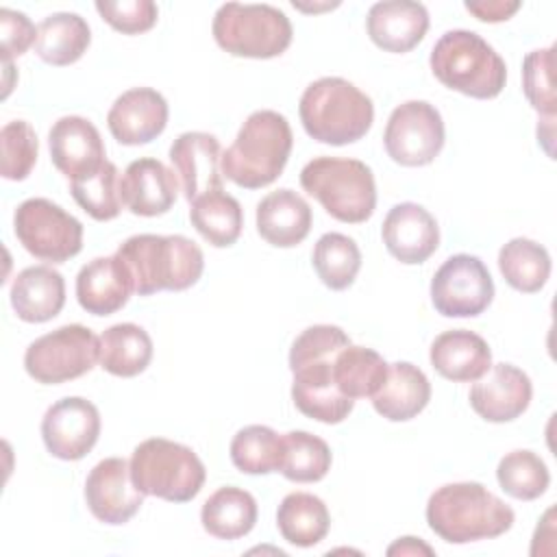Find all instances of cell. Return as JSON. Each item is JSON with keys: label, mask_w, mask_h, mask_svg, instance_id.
I'll return each mask as SVG.
<instances>
[{"label": "cell", "mask_w": 557, "mask_h": 557, "mask_svg": "<svg viewBox=\"0 0 557 557\" xmlns=\"http://www.w3.org/2000/svg\"><path fill=\"white\" fill-rule=\"evenodd\" d=\"M513 509L476 481L446 483L426 503V522L448 544H468L507 533Z\"/></svg>", "instance_id": "6da1fadb"}, {"label": "cell", "mask_w": 557, "mask_h": 557, "mask_svg": "<svg viewBox=\"0 0 557 557\" xmlns=\"http://www.w3.org/2000/svg\"><path fill=\"white\" fill-rule=\"evenodd\" d=\"M115 257L128 270L139 296L183 292L198 283L205 270L202 250L185 235H133L120 244Z\"/></svg>", "instance_id": "7a4b0ae2"}, {"label": "cell", "mask_w": 557, "mask_h": 557, "mask_svg": "<svg viewBox=\"0 0 557 557\" xmlns=\"http://www.w3.org/2000/svg\"><path fill=\"white\" fill-rule=\"evenodd\" d=\"M294 146L285 115L261 109L246 117L235 141L222 152V176L244 189H259L274 183Z\"/></svg>", "instance_id": "3957f363"}, {"label": "cell", "mask_w": 557, "mask_h": 557, "mask_svg": "<svg viewBox=\"0 0 557 557\" xmlns=\"http://www.w3.org/2000/svg\"><path fill=\"white\" fill-rule=\"evenodd\" d=\"M298 113L307 135L329 146L359 141L374 122L370 96L339 76H324L307 85Z\"/></svg>", "instance_id": "277c9868"}, {"label": "cell", "mask_w": 557, "mask_h": 557, "mask_svg": "<svg viewBox=\"0 0 557 557\" xmlns=\"http://www.w3.org/2000/svg\"><path fill=\"white\" fill-rule=\"evenodd\" d=\"M433 76L448 89L476 100L496 98L507 83V65L500 54L474 30L444 33L429 57Z\"/></svg>", "instance_id": "5b68a950"}, {"label": "cell", "mask_w": 557, "mask_h": 557, "mask_svg": "<svg viewBox=\"0 0 557 557\" xmlns=\"http://www.w3.org/2000/svg\"><path fill=\"white\" fill-rule=\"evenodd\" d=\"M300 185L331 218L346 224H361L376 209L374 174L359 159L315 157L302 168Z\"/></svg>", "instance_id": "8992f818"}, {"label": "cell", "mask_w": 557, "mask_h": 557, "mask_svg": "<svg viewBox=\"0 0 557 557\" xmlns=\"http://www.w3.org/2000/svg\"><path fill=\"white\" fill-rule=\"evenodd\" d=\"M131 474L144 494L170 503L196 498L207 479L200 457L189 446L165 437H150L135 446Z\"/></svg>", "instance_id": "52a82bcc"}, {"label": "cell", "mask_w": 557, "mask_h": 557, "mask_svg": "<svg viewBox=\"0 0 557 557\" xmlns=\"http://www.w3.org/2000/svg\"><path fill=\"white\" fill-rule=\"evenodd\" d=\"M215 44L233 57L272 59L292 44L289 17L272 4L226 2L213 17Z\"/></svg>", "instance_id": "ba28073f"}, {"label": "cell", "mask_w": 557, "mask_h": 557, "mask_svg": "<svg viewBox=\"0 0 557 557\" xmlns=\"http://www.w3.org/2000/svg\"><path fill=\"white\" fill-rule=\"evenodd\" d=\"M100 357V337L83 324H65L28 344L24 368L44 385H57L87 374Z\"/></svg>", "instance_id": "9c48e42d"}, {"label": "cell", "mask_w": 557, "mask_h": 557, "mask_svg": "<svg viewBox=\"0 0 557 557\" xmlns=\"http://www.w3.org/2000/svg\"><path fill=\"white\" fill-rule=\"evenodd\" d=\"M20 244L37 259L63 263L83 248V224L48 198L24 200L13 215Z\"/></svg>", "instance_id": "30bf717a"}, {"label": "cell", "mask_w": 557, "mask_h": 557, "mask_svg": "<svg viewBox=\"0 0 557 557\" xmlns=\"http://www.w3.org/2000/svg\"><path fill=\"white\" fill-rule=\"evenodd\" d=\"M494 298V281L474 255L448 257L431 278V302L446 318H474Z\"/></svg>", "instance_id": "8fae6325"}, {"label": "cell", "mask_w": 557, "mask_h": 557, "mask_svg": "<svg viewBox=\"0 0 557 557\" xmlns=\"http://www.w3.org/2000/svg\"><path fill=\"white\" fill-rule=\"evenodd\" d=\"M383 144L392 161L400 165H429L444 146V122L440 111L424 100H407L398 104L387 120Z\"/></svg>", "instance_id": "7c38bea8"}, {"label": "cell", "mask_w": 557, "mask_h": 557, "mask_svg": "<svg viewBox=\"0 0 557 557\" xmlns=\"http://www.w3.org/2000/svg\"><path fill=\"white\" fill-rule=\"evenodd\" d=\"M100 413L94 403L67 396L48 407L41 420V437L48 453L63 461L83 459L98 442Z\"/></svg>", "instance_id": "4fadbf2b"}, {"label": "cell", "mask_w": 557, "mask_h": 557, "mask_svg": "<svg viewBox=\"0 0 557 557\" xmlns=\"http://www.w3.org/2000/svg\"><path fill=\"white\" fill-rule=\"evenodd\" d=\"M144 492L135 485L131 461L107 457L98 461L85 481V500L94 518L104 524L128 522L144 505Z\"/></svg>", "instance_id": "5bb4252c"}, {"label": "cell", "mask_w": 557, "mask_h": 557, "mask_svg": "<svg viewBox=\"0 0 557 557\" xmlns=\"http://www.w3.org/2000/svg\"><path fill=\"white\" fill-rule=\"evenodd\" d=\"M168 124V102L152 87H133L115 98L107 126L122 146H141L157 139Z\"/></svg>", "instance_id": "9a60e30c"}, {"label": "cell", "mask_w": 557, "mask_h": 557, "mask_svg": "<svg viewBox=\"0 0 557 557\" xmlns=\"http://www.w3.org/2000/svg\"><path fill=\"white\" fill-rule=\"evenodd\" d=\"M48 148L54 168L70 183L96 172L107 161L98 128L81 115L59 117L48 133Z\"/></svg>", "instance_id": "2e32d148"}, {"label": "cell", "mask_w": 557, "mask_h": 557, "mask_svg": "<svg viewBox=\"0 0 557 557\" xmlns=\"http://www.w3.org/2000/svg\"><path fill=\"white\" fill-rule=\"evenodd\" d=\"M383 244L400 263H424L440 246V226L435 218L416 202L394 205L383 220Z\"/></svg>", "instance_id": "e0dca14e"}, {"label": "cell", "mask_w": 557, "mask_h": 557, "mask_svg": "<svg viewBox=\"0 0 557 557\" xmlns=\"http://www.w3.org/2000/svg\"><path fill=\"white\" fill-rule=\"evenodd\" d=\"M470 389V407L487 422H511L531 403L533 385L527 372L511 363H496Z\"/></svg>", "instance_id": "ac0fdd59"}, {"label": "cell", "mask_w": 557, "mask_h": 557, "mask_svg": "<svg viewBox=\"0 0 557 557\" xmlns=\"http://www.w3.org/2000/svg\"><path fill=\"white\" fill-rule=\"evenodd\" d=\"M120 196L124 207L135 215H163L176 202L178 178L159 159H135L120 176Z\"/></svg>", "instance_id": "d6986e66"}, {"label": "cell", "mask_w": 557, "mask_h": 557, "mask_svg": "<svg viewBox=\"0 0 557 557\" xmlns=\"http://www.w3.org/2000/svg\"><path fill=\"white\" fill-rule=\"evenodd\" d=\"M222 148L215 135L189 131L174 139L170 146V161L176 168L185 198L191 202L198 196L222 189L220 170Z\"/></svg>", "instance_id": "ffe728a7"}, {"label": "cell", "mask_w": 557, "mask_h": 557, "mask_svg": "<svg viewBox=\"0 0 557 557\" xmlns=\"http://www.w3.org/2000/svg\"><path fill=\"white\" fill-rule=\"evenodd\" d=\"M292 400L300 413L324 424H339L348 418L355 400L344 396L333 381V357L305 363L292 370Z\"/></svg>", "instance_id": "44dd1931"}, {"label": "cell", "mask_w": 557, "mask_h": 557, "mask_svg": "<svg viewBox=\"0 0 557 557\" xmlns=\"http://www.w3.org/2000/svg\"><path fill=\"white\" fill-rule=\"evenodd\" d=\"M366 30L381 50L403 54L424 39L429 30V13L424 4L411 0L376 2L368 11Z\"/></svg>", "instance_id": "7402d4cb"}, {"label": "cell", "mask_w": 557, "mask_h": 557, "mask_svg": "<svg viewBox=\"0 0 557 557\" xmlns=\"http://www.w3.org/2000/svg\"><path fill=\"white\" fill-rule=\"evenodd\" d=\"M133 292V278L115 255L91 259L76 276L78 305L91 315L120 311Z\"/></svg>", "instance_id": "603a6c76"}, {"label": "cell", "mask_w": 557, "mask_h": 557, "mask_svg": "<svg viewBox=\"0 0 557 557\" xmlns=\"http://www.w3.org/2000/svg\"><path fill=\"white\" fill-rule=\"evenodd\" d=\"M435 372L448 381L472 383L492 368V350L487 342L466 329L440 333L429 352Z\"/></svg>", "instance_id": "cb8c5ba5"}, {"label": "cell", "mask_w": 557, "mask_h": 557, "mask_svg": "<svg viewBox=\"0 0 557 557\" xmlns=\"http://www.w3.org/2000/svg\"><path fill=\"white\" fill-rule=\"evenodd\" d=\"M311 207L294 189L270 191L257 205V233L276 248L300 244L311 231Z\"/></svg>", "instance_id": "d4e9b609"}, {"label": "cell", "mask_w": 557, "mask_h": 557, "mask_svg": "<svg viewBox=\"0 0 557 557\" xmlns=\"http://www.w3.org/2000/svg\"><path fill=\"white\" fill-rule=\"evenodd\" d=\"M65 305V281L50 265L24 268L11 285V307L24 322H48Z\"/></svg>", "instance_id": "484cf974"}, {"label": "cell", "mask_w": 557, "mask_h": 557, "mask_svg": "<svg viewBox=\"0 0 557 557\" xmlns=\"http://www.w3.org/2000/svg\"><path fill=\"white\" fill-rule=\"evenodd\" d=\"M429 400L431 383L426 374L409 361H396L387 366V376L372 396L376 413L389 422H405L416 418L429 405Z\"/></svg>", "instance_id": "4316f807"}, {"label": "cell", "mask_w": 557, "mask_h": 557, "mask_svg": "<svg viewBox=\"0 0 557 557\" xmlns=\"http://www.w3.org/2000/svg\"><path fill=\"white\" fill-rule=\"evenodd\" d=\"M91 30L78 13H52L44 17L37 26L35 52L48 65H70L76 63L89 48Z\"/></svg>", "instance_id": "83f0119b"}, {"label": "cell", "mask_w": 557, "mask_h": 557, "mask_svg": "<svg viewBox=\"0 0 557 557\" xmlns=\"http://www.w3.org/2000/svg\"><path fill=\"white\" fill-rule=\"evenodd\" d=\"M200 522L202 529L218 540L244 537L257 522V500L242 487H220L205 500Z\"/></svg>", "instance_id": "f1b7e54d"}, {"label": "cell", "mask_w": 557, "mask_h": 557, "mask_svg": "<svg viewBox=\"0 0 557 557\" xmlns=\"http://www.w3.org/2000/svg\"><path fill=\"white\" fill-rule=\"evenodd\" d=\"M152 359L150 335L133 322L109 326L100 335V366L113 376L131 379L141 374Z\"/></svg>", "instance_id": "f546056e"}, {"label": "cell", "mask_w": 557, "mask_h": 557, "mask_svg": "<svg viewBox=\"0 0 557 557\" xmlns=\"http://www.w3.org/2000/svg\"><path fill=\"white\" fill-rule=\"evenodd\" d=\"M276 527L294 546L309 548L320 544L331 527V516L322 498L309 492L287 494L276 509Z\"/></svg>", "instance_id": "4dcf8cb0"}, {"label": "cell", "mask_w": 557, "mask_h": 557, "mask_svg": "<svg viewBox=\"0 0 557 557\" xmlns=\"http://www.w3.org/2000/svg\"><path fill=\"white\" fill-rule=\"evenodd\" d=\"M189 220L205 242L215 248H228L242 235L244 211L224 189H213L191 200Z\"/></svg>", "instance_id": "1f68e13d"}, {"label": "cell", "mask_w": 557, "mask_h": 557, "mask_svg": "<svg viewBox=\"0 0 557 557\" xmlns=\"http://www.w3.org/2000/svg\"><path fill=\"white\" fill-rule=\"evenodd\" d=\"M387 376L385 359L366 346L348 344L333 357V381L348 398H372Z\"/></svg>", "instance_id": "d6a6232c"}, {"label": "cell", "mask_w": 557, "mask_h": 557, "mask_svg": "<svg viewBox=\"0 0 557 557\" xmlns=\"http://www.w3.org/2000/svg\"><path fill=\"white\" fill-rule=\"evenodd\" d=\"M498 268L513 289L522 294H535L546 285L550 276V255L542 244L533 239L513 237L500 248Z\"/></svg>", "instance_id": "836d02e7"}, {"label": "cell", "mask_w": 557, "mask_h": 557, "mask_svg": "<svg viewBox=\"0 0 557 557\" xmlns=\"http://www.w3.org/2000/svg\"><path fill=\"white\" fill-rule=\"evenodd\" d=\"M318 278L335 292L350 287L361 268V252L355 239L342 233H324L311 255Z\"/></svg>", "instance_id": "e575fe53"}, {"label": "cell", "mask_w": 557, "mask_h": 557, "mask_svg": "<svg viewBox=\"0 0 557 557\" xmlns=\"http://www.w3.org/2000/svg\"><path fill=\"white\" fill-rule=\"evenodd\" d=\"M283 435L265 424H250L231 440V461L246 474H270L281 470Z\"/></svg>", "instance_id": "d590c367"}, {"label": "cell", "mask_w": 557, "mask_h": 557, "mask_svg": "<svg viewBox=\"0 0 557 557\" xmlns=\"http://www.w3.org/2000/svg\"><path fill=\"white\" fill-rule=\"evenodd\" d=\"M331 470L329 444L307 431H289L283 435L281 474L294 483H315Z\"/></svg>", "instance_id": "8d00e7d4"}, {"label": "cell", "mask_w": 557, "mask_h": 557, "mask_svg": "<svg viewBox=\"0 0 557 557\" xmlns=\"http://www.w3.org/2000/svg\"><path fill=\"white\" fill-rule=\"evenodd\" d=\"M70 191L76 205L98 222H107L120 215V172L111 161H104L96 172L70 183Z\"/></svg>", "instance_id": "74e56055"}, {"label": "cell", "mask_w": 557, "mask_h": 557, "mask_svg": "<svg viewBox=\"0 0 557 557\" xmlns=\"http://www.w3.org/2000/svg\"><path fill=\"white\" fill-rule=\"evenodd\" d=\"M498 485L505 494L518 500L540 498L550 483L546 463L533 450H511L507 453L496 468Z\"/></svg>", "instance_id": "f35d334b"}, {"label": "cell", "mask_w": 557, "mask_h": 557, "mask_svg": "<svg viewBox=\"0 0 557 557\" xmlns=\"http://www.w3.org/2000/svg\"><path fill=\"white\" fill-rule=\"evenodd\" d=\"M553 67H555V46L533 50L522 61V91L529 104L544 117H555V111H557Z\"/></svg>", "instance_id": "ab89813d"}, {"label": "cell", "mask_w": 557, "mask_h": 557, "mask_svg": "<svg viewBox=\"0 0 557 557\" xmlns=\"http://www.w3.org/2000/svg\"><path fill=\"white\" fill-rule=\"evenodd\" d=\"M2 146V163L0 172L7 181H24L37 161V135L33 126L24 120H13L0 131Z\"/></svg>", "instance_id": "60d3db41"}, {"label": "cell", "mask_w": 557, "mask_h": 557, "mask_svg": "<svg viewBox=\"0 0 557 557\" xmlns=\"http://www.w3.org/2000/svg\"><path fill=\"white\" fill-rule=\"evenodd\" d=\"M348 344H350V337L339 326L313 324L294 339L289 350V370H296L311 361L335 357Z\"/></svg>", "instance_id": "b9f144b4"}, {"label": "cell", "mask_w": 557, "mask_h": 557, "mask_svg": "<svg viewBox=\"0 0 557 557\" xmlns=\"http://www.w3.org/2000/svg\"><path fill=\"white\" fill-rule=\"evenodd\" d=\"M96 11L100 17L122 35H139L157 24L159 9L152 0H98Z\"/></svg>", "instance_id": "7bdbcfd3"}, {"label": "cell", "mask_w": 557, "mask_h": 557, "mask_svg": "<svg viewBox=\"0 0 557 557\" xmlns=\"http://www.w3.org/2000/svg\"><path fill=\"white\" fill-rule=\"evenodd\" d=\"M0 35H2V61H11L13 57H20L30 46H35L37 28L24 13L2 7L0 9Z\"/></svg>", "instance_id": "ee69618b"}, {"label": "cell", "mask_w": 557, "mask_h": 557, "mask_svg": "<svg viewBox=\"0 0 557 557\" xmlns=\"http://www.w3.org/2000/svg\"><path fill=\"white\" fill-rule=\"evenodd\" d=\"M466 9L481 22H505L509 20L518 9L520 2H507V0H479V2H466Z\"/></svg>", "instance_id": "f6af8a7d"}, {"label": "cell", "mask_w": 557, "mask_h": 557, "mask_svg": "<svg viewBox=\"0 0 557 557\" xmlns=\"http://www.w3.org/2000/svg\"><path fill=\"white\" fill-rule=\"evenodd\" d=\"M418 553L433 555V548L420 542V537H400L387 548V555H418Z\"/></svg>", "instance_id": "bcb514c9"}, {"label": "cell", "mask_w": 557, "mask_h": 557, "mask_svg": "<svg viewBox=\"0 0 557 557\" xmlns=\"http://www.w3.org/2000/svg\"><path fill=\"white\" fill-rule=\"evenodd\" d=\"M4 70H7V74H9V72H11V70H13V67H11V61H4ZM9 89H11V81H9V78H7V81H4V94H2V96H4V98H7V96H9Z\"/></svg>", "instance_id": "7dc6e473"}]
</instances>
